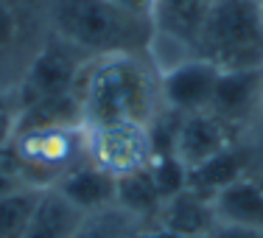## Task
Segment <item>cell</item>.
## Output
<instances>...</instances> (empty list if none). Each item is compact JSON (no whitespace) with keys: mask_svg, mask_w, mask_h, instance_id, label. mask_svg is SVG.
Here are the masks:
<instances>
[{"mask_svg":"<svg viewBox=\"0 0 263 238\" xmlns=\"http://www.w3.org/2000/svg\"><path fill=\"white\" fill-rule=\"evenodd\" d=\"M76 93L87 126L109 121L154 123L162 112L160 70L148 53L96 56L81 70Z\"/></svg>","mask_w":263,"mask_h":238,"instance_id":"1","label":"cell"},{"mask_svg":"<svg viewBox=\"0 0 263 238\" xmlns=\"http://www.w3.org/2000/svg\"><path fill=\"white\" fill-rule=\"evenodd\" d=\"M51 34L79 48L87 59L109 53H148L154 23L112 0H51Z\"/></svg>","mask_w":263,"mask_h":238,"instance_id":"2","label":"cell"},{"mask_svg":"<svg viewBox=\"0 0 263 238\" xmlns=\"http://www.w3.org/2000/svg\"><path fill=\"white\" fill-rule=\"evenodd\" d=\"M193 56L218 70H260L263 0H216L193 42Z\"/></svg>","mask_w":263,"mask_h":238,"instance_id":"3","label":"cell"},{"mask_svg":"<svg viewBox=\"0 0 263 238\" xmlns=\"http://www.w3.org/2000/svg\"><path fill=\"white\" fill-rule=\"evenodd\" d=\"M9 149L31 185L53 188L62 174L87 160V123L17 129Z\"/></svg>","mask_w":263,"mask_h":238,"instance_id":"4","label":"cell"},{"mask_svg":"<svg viewBox=\"0 0 263 238\" xmlns=\"http://www.w3.org/2000/svg\"><path fill=\"white\" fill-rule=\"evenodd\" d=\"M87 62L90 59H87L79 48H73L70 42H65L56 34H51L28 56L26 67H23L20 79H17V84H14L20 106L42 101V98L73 96Z\"/></svg>","mask_w":263,"mask_h":238,"instance_id":"5","label":"cell"},{"mask_svg":"<svg viewBox=\"0 0 263 238\" xmlns=\"http://www.w3.org/2000/svg\"><path fill=\"white\" fill-rule=\"evenodd\" d=\"M87 160L112 177L146 171L154 160L152 123L109 121L87 126Z\"/></svg>","mask_w":263,"mask_h":238,"instance_id":"6","label":"cell"},{"mask_svg":"<svg viewBox=\"0 0 263 238\" xmlns=\"http://www.w3.org/2000/svg\"><path fill=\"white\" fill-rule=\"evenodd\" d=\"M218 76H221V70L210 65L208 59H199V56H187L177 65L160 70L162 109L174 112V115L204 112L210 106Z\"/></svg>","mask_w":263,"mask_h":238,"instance_id":"7","label":"cell"},{"mask_svg":"<svg viewBox=\"0 0 263 238\" xmlns=\"http://www.w3.org/2000/svg\"><path fill=\"white\" fill-rule=\"evenodd\" d=\"M260 70H221L213 90L208 112L216 115L230 132H241L258 123L260 118Z\"/></svg>","mask_w":263,"mask_h":238,"instance_id":"8","label":"cell"},{"mask_svg":"<svg viewBox=\"0 0 263 238\" xmlns=\"http://www.w3.org/2000/svg\"><path fill=\"white\" fill-rule=\"evenodd\" d=\"M235 143V135L218 121L216 115L204 112H191V115H179L177 129H174V157L185 166V171L202 166L204 160L216 157L227 146Z\"/></svg>","mask_w":263,"mask_h":238,"instance_id":"9","label":"cell"},{"mask_svg":"<svg viewBox=\"0 0 263 238\" xmlns=\"http://www.w3.org/2000/svg\"><path fill=\"white\" fill-rule=\"evenodd\" d=\"M115 185H118V179L112 174H106L96 162L84 160L79 166H73L67 174H62L56 179L53 191L62 193L79 213L90 216V213L115 208Z\"/></svg>","mask_w":263,"mask_h":238,"instance_id":"10","label":"cell"},{"mask_svg":"<svg viewBox=\"0 0 263 238\" xmlns=\"http://www.w3.org/2000/svg\"><path fill=\"white\" fill-rule=\"evenodd\" d=\"M218 224L263 230V179L255 174H243L233 185L218 191L210 199Z\"/></svg>","mask_w":263,"mask_h":238,"instance_id":"11","label":"cell"},{"mask_svg":"<svg viewBox=\"0 0 263 238\" xmlns=\"http://www.w3.org/2000/svg\"><path fill=\"white\" fill-rule=\"evenodd\" d=\"M216 0H157L154 3V34L185 45L193 53V42L199 36L204 17L210 14Z\"/></svg>","mask_w":263,"mask_h":238,"instance_id":"12","label":"cell"},{"mask_svg":"<svg viewBox=\"0 0 263 238\" xmlns=\"http://www.w3.org/2000/svg\"><path fill=\"white\" fill-rule=\"evenodd\" d=\"M154 222L174 230L182 238H196V235H210V230L216 227V213H213L210 199L193 193L191 188H182L179 193L162 199V208Z\"/></svg>","mask_w":263,"mask_h":238,"instance_id":"13","label":"cell"},{"mask_svg":"<svg viewBox=\"0 0 263 238\" xmlns=\"http://www.w3.org/2000/svg\"><path fill=\"white\" fill-rule=\"evenodd\" d=\"M243 174H249V154L238 143H233L224 152H218L216 157H210L202 166L191 168L187 171V188L204 199H213L218 191L233 185Z\"/></svg>","mask_w":263,"mask_h":238,"instance_id":"14","label":"cell"},{"mask_svg":"<svg viewBox=\"0 0 263 238\" xmlns=\"http://www.w3.org/2000/svg\"><path fill=\"white\" fill-rule=\"evenodd\" d=\"M81 218H84V213H79L62 193L45 188L26 233L20 238H73Z\"/></svg>","mask_w":263,"mask_h":238,"instance_id":"15","label":"cell"},{"mask_svg":"<svg viewBox=\"0 0 263 238\" xmlns=\"http://www.w3.org/2000/svg\"><path fill=\"white\" fill-rule=\"evenodd\" d=\"M115 208L126 213L135 224H148L157 218V213L162 208V193L157 191L148 168L137 174H126V177H118Z\"/></svg>","mask_w":263,"mask_h":238,"instance_id":"16","label":"cell"},{"mask_svg":"<svg viewBox=\"0 0 263 238\" xmlns=\"http://www.w3.org/2000/svg\"><path fill=\"white\" fill-rule=\"evenodd\" d=\"M42 191L45 188L28 185L23 191H14L0 199V238H20L26 233L31 216L42 199Z\"/></svg>","mask_w":263,"mask_h":238,"instance_id":"17","label":"cell"},{"mask_svg":"<svg viewBox=\"0 0 263 238\" xmlns=\"http://www.w3.org/2000/svg\"><path fill=\"white\" fill-rule=\"evenodd\" d=\"M135 227L137 224L123 210L109 208V210L84 216L81 224L76 227V233H73V238H132Z\"/></svg>","mask_w":263,"mask_h":238,"instance_id":"18","label":"cell"},{"mask_svg":"<svg viewBox=\"0 0 263 238\" xmlns=\"http://www.w3.org/2000/svg\"><path fill=\"white\" fill-rule=\"evenodd\" d=\"M20 126V98H17L14 84L0 87V152L11 146Z\"/></svg>","mask_w":263,"mask_h":238,"instance_id":"19","label":"cell"},{"mask_svg":"<svg viewBox=\"0 0 263 238\" xmlns=\"http://www.w3.org/2000/svg\"><path fill=\"white\" fill-rule=\"evenodd\" d=\"M23 36V11L17 0H0V56L11 53Z\"/></svg>","mask_w":263,"mask_h":238,"instance_id":"20","label":"cell"},{"mask_svg":"<svg viewBox=\"0 0 263 238\" xmlns=\"http://www.w3.org/2000/svg\"><path fill=\"white\" fill-rule=\"evenodd\" d=\"M28 185L31 182H28L26 171H23V166L17 162L14 154H11V149L0 152V199L14 193V191H23V188H28Z\"/></svg>","mask_w":263,"mask_h":238,"instance_id":"21","label":"cell"},{"mask_svg":"<svg viewBox=\"0 0 263 238\" xmlns=\"http://www.w3.org/2000/svg\"><path fill=\"white\" fill-rule=\"evenodd\" d=\"M208 238H263V230L255 227H238V224H218L210 230Z\"/></svg>","mask_w":263,"mask_h":238,"instance_id":"22","label":"cell"},{"mask_svg":"<svg viewBox=\"0 0 263 238\" xmlns=\"http://www.w3.org/2000/svg\"><path fill=\"white\" fill-rule=\"evenodd\" d=\"M132 238H182V235H177L174 230L162 227L157 222H148V224H137L132 230Z\"/></svg>","mask_w":263,"mask_h":238,"instance_id":"23","label":"cell"},{"mask_svg":"<svg viewBox=\"0 0 263 238\" xmlns=\"http://www.w3.org/2000/svg\"><path fill=\"white\" fill-rule=\"evenodd\" d=\"M112 3H118L121 9H126V11H132V14H137V17H146V20H152L154 3H157V0H112Z\"/></svg>","mask_w":263,"mask_h":238,"instance_id":"24","label":"cell"},{"mask_svg":"<svg viewBox=\"0 0 263 238\" xmlns=\"http://www.w3.org/2000/svg\"><path fill=\"white\" fill-rule=\"evenodd\" d=\"M258 123L263 126V81H260V118H258Z\"/></svg>","mask_w":263,"mask_h":238,"instance_id":"25","label":"cell"},{"mask_svg":"<svg viewBox=\"0 0 263 238\" xmlns=\"http://www.w3.org/2000/svg\"><path fill=\"white\" fill-rule=\"evenodd\" d=\"M196 238H208V235H196Z\"/></svg>","mask_w":263,"mask_h":238,"instance_id":"26","label":"cell"}]
</instances>
